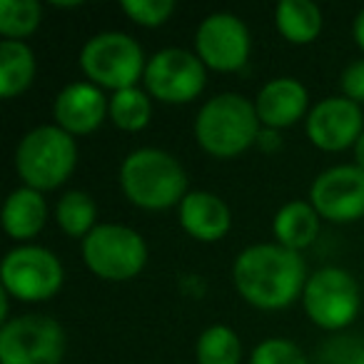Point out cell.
Here are the masks:
<instances>
[{
  "label": "cell",
  "mask_w": 364,
  "mask_h": 364,
  "mask_svg": "<svg viewBox=\"0 0 364 364\" xmlns=\"http://www.w3.org/2000/svg\"><path fill=\"white\" fill-rule=\"evenodd\" d=\"M309 272L299 252L277 242H257L245 247L232 262V284L255 309L279 312L302 297Z\"/></svg>",
  "instance_id": "1"
},
{
  "label": "cell",
  "mask_w": 364,
  "mask_h": 364,
  "mask_svg": "<svg viewBox=\"0 0 364 364\" xmlns=\"http://www.w3.org/2000/svg\"><path fill=\"white\" fill-rule=\"evenodd\" d=\"M117 182L125 200L145 213H162L185 200L188 172L172 152L162 147H135L117 170Z\"/></svg>",
  "instance_id": "2"
},
{
  "label": "cell",
  "mask_w": 364,
  "mask_h": 364,
  "mask_svg": "<svg viewBox=\"0 0 364 364\" xmlns=\"http://www.w3.org/2000/svg\"><path fill=\"white\" fill-rule=\"evenodd\" d=\"M259 130L262 122L255 110V100L230 90L205 100L193 122V135L200 150L218 160H232L255 147Z\"/></svg>",
  "instance_id": "3"
},
{
  "label": "cell",
  "mask_w": 364,
  "mask_h": 364,
  "mask_svg": "<svg viewBox=\"0 0 364 364\" xmlns=\"http://www.w3.org/2000/svg\"><path fill=\"white\" fill-rule=\"evenodd\" d=\"M13 165L26 188L50 193L65 185L77 165V140L58 125H38L18 140Z\"/></svg>",
  "instance_id": "4"
},
{
  "label": "cell",
  "mask_w": 364,
  "mask_h": 364,
  "mask_svg": "<svg viewBox=\"0 0 364 364\" xmlns=\"http://www.w3.org/2000/svg\"><path fill=\"white\" fill-rule=\"evenodd\" d=\"M77 60L87 82L110 92L140 85L147 65L140 41L122 31H102L90 36L80 48Z\"/></svg>",
  "instance_id": "5"
},
{
  "label": "cell",
  "mask_w": 364,
  "mask_h": 364,
  "mask_svg": "<svg viewBox=\"0 0 364 364\" xmlns=\"http://www.w3.org/2000/svg\"><path fill=\"white\" fill-rule=\"evenodd\" d=\"M299 302L314 327L339 334L347 332L362 312V289L349 269L327 264L309 272Z\"/></svg>",
  "instance_id": "6"
},
{
  "label": "cell",
  "mask_w": 364,
  "mask_h": 364,
  "mask_svg": "<svg viewBox=\"0 0 364 364\" xmlns=\"http://www.w3.org/2000/svg\"><path fill=\"white\" fill-rule=\"evenodd\" d=\"M85 267L105 282H130L145 269L150 250L137 230L117 223H100L80 242Z\"/></svg>",
  "instance_id": "7"
},
{
  "label": "cell",
  "mask_w": 364,
  "mask_h": 364,
  "mask_svg": "<svg viewBox=\"0 0 364 364\" xmlns=\"http://www.w3.org/2000/svg\"><path fill=\"white\" fill-rule=\"evenodd\" d=\"M0 284L3 292L18 302H48L65 284V267L60 257L43 245H16L0 264Z\"/></svg>",
  "instance_id": "8"
},
{
  "label": "cell",
  "mask_w": 364,
  "mask_h": 364,
  "mask_svg": "<svg viewBox=\"0 0 364 364\" xmlns=\"http://www.w3.org/2000/svg\"><path fill=\"white\" fill-rule=\"evenodd\" d=\"M65 329L50 314H18L0 324V364H60Z\"/></svg>",
  "instance_id": "9"
},
{
  "label": "cell",
  "mask_w": 364,
  "mask_h": 364,
  "mask_svg": "<svg viewBox=\"0 0 364 364\" xmlns=\"http://www.w3.org/2000/svg\"><path fill=\"white\" fill-rule=\"evenodd\" d=\"M208 85V68L185 48H162L147 58L142 87L162 105H188Z\"/></svg>",
  "instance_id": "10"
},
{
  "label": "cell",
  "mask_w": 364,
  "mask_h": 364,
  "mask_svg": "<svg viewBox=\"0 0 364 364\" xmlns=\"http://www.w3.org/2000/svg\"><path fill=\"white\" fill-rule=\"evenodd\" d=\"M193 50L208 70L240 73L252 55V33L240 16L215 11L195 28Z\"/></svg>",
  "instance_id": "11"
},
{
  "label": "cell",
  "mask_w": 364,
  "mask_h": 364,
  "mask_svg": "<svg viewBox=\"0 0 364 364\" xmlns=\"http://www.w3.org/2000/svg\"><path fill=\"white\" fill-rule=\"evenodd\" d=\"M307 200L327 223H357L364 218V170L354 162L327 167L312 180Z\"/></svg>",
  "instance_id": "12"
},
{
  "label": "cell",
  "mask_w": 364,
  "mask_h": 364,
  "mask_svg": "<svg viewBox=\"0 0 364 364\" xmlns=\"http://www.w3.org/2000/svg\"><path fill=\"white\" fill-rule=\"evenodd\" d=\"M364 132L362 105L347 100L344 95H327L314 102L304 120V135L317 150L342 152L357 145Z\"/></svg>",
  "instance_id": "13"
},
{
  "label": "cell",
  "mask_w": 364,
  "mask_h": 364,
  "mask_svg": "<svg viewBox=\"0 0 364 364\" xmlns=\"http://www.w3.org/2000/svg\"><path fill=\"white\" fill-rule=\"evenodd\" d=\"M107 102L110 95L87 80L68 82L53 100V125L77 137L95 132L107 120Z\"/></svg>",
  "instance_id": "14"
},
{
  "label": "cell",
  "mask_w": 364,
  "mask_h": 364,
  "mask_svg": "<svg viewBox=\"0 0 364 364\" xmlns=\"http://www.w3.org/2000/svg\"><path fill=\"white\" fill-rule=\"evenodd\" d=\"M255 110H257L262 127L282 132L297 125L299 120H307L309 110H312L309 90L302 85V80L292 75L272 77L255 95Z\"/></svg>",
  "instance_id": "15"
},
{
  "label": "cell",
  "mask_w": 364,
  "mask_h": 364,
  "mask_svg": "<svg viewBox=\"0 0 364 364\" xmlns=\"http://www.w3.org/2000/svg\"><path fill=\"white\" fill-rule=\"evenodd\" d=\"M177 220L185 235L205 245L220 242L232 228V210L210 190H190L180 205H177Z\"/></svg>",
  "instance_id": "16"
},
{
  "label": "cell",
  "mask_w": 364,
  "mask_h": 364,
  "mask_svg": "<svg viewBox=\"0 0 364 364\" xmlns=\"http://www.w3.org/2000/svg\"><path fill=\"white\" fill-rule=\"evenodd\" d=\"M48 215L50 210H48L46 193L21 185L3 203V230L18 245H28L46 230Z\"/></svg>",
  "instance_id": "17"
},
{
  "label": "cell",
  "mask_w": 364,
  "mask_h": 364,
  "mask_svg": "<svg viewBox=\"0 0 364 364\" xmlns=\"http://www.w3.org/2000/svg\"><path fill=\"white\" fill-rule=\"evenodd\" d=\"M319 223H322V218L309 200H289L274 213L272 237L277 245L302 255L317 240Z\"/></svg>",
  "instance_id": "18"
},
{
  "label": "cell",
  "mask_w": 364,
  "mask_h": 364,
  "mask_svg": "<svg viewBox=\"0 0 364 364\" xmlns=\"http://www.w3.org/2000/svg\"><path fill=\"white\" fill-rule=\"evenodd\" d=\"M274 28L292 46H309L324 28L322 8L312 0H279L274 6Z\"/></svg>",
  "instance_id": "19"
},
{
  "label": "cell",
  "mask_w": 364,
  "mask_h": 364,
  "mask_svg": "<svg viewBox=\"0 0 364 364\" xmlns=\"http://www.w3.org/2000/svg\"><path fill=\"white\" fill-rule=\"evenodd\" d=\"M38 73V60L26 41L0 43V97L13 100L33 85Z\"/></svg>",
  "instance_id": "20"
},
{
  "label": "cell",
  "mask_w": 364,
  "mask_h": 364,
  "mask_svg": "<svg viewBox=\"0 0 364 364\" xmlns=\"http://www.w3.org/2000/svg\"><path fill=\"white\" fill-rule=\"evenodd\" d=\"M55 225L73 240H85L97 228V205L95 198L85 190H68L53 208Z\"/></svg>",
  "instance_id": "21"
},
{
  "label": "cell",
  "mask_w": 364,
  "mask_h": 364,
  "mask_svg": "<svg viewBox=\"0 0 364 364\" xmlns=\"http://www.w3.org/2000/svg\"><path fill=\"white\" fill-rule=\"evenodd\" d=\"M152 97L145 87H125V90L110 92L107 102V120L122 132H140L152 120Z\"/></svg>",
  "instance_id": "22"
},
{
  "label": "cell",
  "mask_w": 364,
  "mask_h": 364,
  "mask_svg": "<svg viewBox=\"0 0 364 364\" xmlns=\"http://www.w3.org/2000/svg\"><path fill=\"white\" fill-rule=\"evenodd\" d=\"M198 364H242V339L228 324H210L195 342Z\"/></svg>",
  "instance_id": "23"
},
{
  "label": "cell",
  "mask_w": 364,
  "mask_h": 364,
  "mask_svg": "<svg viewBox=\"0 0 364 364\" xmlns=\"http://www.w3.org/2000/svg\"><path fill=\"white\" fill-rule=\"evenodd\" d=\"M43 6L38 0H0V36L26 41L41 28Z\"/></svg>",
  "instance_id": "24"
},
{
  "label": "cell",
  "mask_w": 364,
  "mask_h": 364,
  "mask_svg": "<svg viewBox=\"0 0 364 364\" xmlns=\"http://www.w3.org/2000/svg\"><path fill=\"white\" fill-rule=\"evenodd\" d=\"M317 364H364V334H329L317 349Z\"/></svg>",
  "instance_id": "25"
},
{
  "label": "cell",
  "mask_w": 364,
  "mask_h": 364,
  "mask_svg": "<svg viewBox=\"0 0 364 364\" xmlns=\"http://www.w3.org/2000/svg\"><path fill=\"white\" fill-rule=\"evenodd\" d=\"M247 364H309V357L292 339L267 337L252 347Z\"/></svg>",
  "instance_id": "26"
},
{
  "label": "cell",
  "mask_w": 364,
  "mask_h": 364,
  "mask_svg": "<svg viewBox=\"0 0 364 364\" xmlns=\"http://www.w3.org/2000/svg\"><path fill=\"white\" fill-rule=\"evenodd\" d=\"M120 8L140 28H160L175 13V3L172 0H125Z\"/></svg>",
  "instance_id": "27"
},
{
  "label": "cell",
  "mask_w": 364,
  "mask_h": 364,
  "mask_svg": "<svg viewBox=\"0 0 364 364\" xmlns=\"http://www.w3.org/2000/svg\"><path fill=\"white\" fill-rule=\"evenodd\" d=\"M339 87H342V95L347 100L364 105V58L352 60L339 75Z\"/></svg>",
  "instance_id": "28"
},
{
  "label": "cell",
  "mask_w": 364,
  "mask_h": 364,
  "mask_svg": "<svg viewBox=\"0 0 364 364\" xmlns=\"http://www.w3.org/2000/svg\"><path fill=\"white\" fill-rule=\"evenodd\" d=\"M255 147H259V152H267V155L282 150V132L262 127V130H259V137H257V145Z\"/></svg>",
  "instance_id": "29"
},
{
  "label": "cell",
  "mask_w": 364,
  "mask_h": 364,
  "mask_svg": "<svg viewBox=\"0 0 364 364\" xmlns=\"http://www.w3.org/2000/svg\"><path fill=\"white\" fill-rule=\"evenodd\" d=\"M352 38H354V43H357L359 50L364 53V8L354 16V21H352Z\"/></svg>",
  "instance_id": "30"
},
{
  "label": "cell",
  "mask_w": 364,
  "mask_h": 364,
  "mask_svg": "<svg viewBox=\"0 0 364 364\" xmlns=\"http://www.w3.org/2000/svg\"><path fill=\"white\" fill-rule=\"evenodd\" d=\"M352 152H354V165H359L364 170V132L359 135V140H357V145L352 147Z\"/></svg>",
  "instance_id": "31"
},
{
  "label": "cell",
  "mask_w": 364,
  "mask_h": 364,
  "mask_svg": "<svg viewBox=\"0 0 364 364\" xmlns=\"http://www.w3.org/2000/svg\"><path fill=\"white\" fill-rule=\"evenodd\" d=\"M55 8H80V0H70V3H63V0H53Z\"/></svg>",
  "instance_id": "32"
}]
</instances>
